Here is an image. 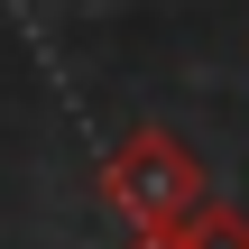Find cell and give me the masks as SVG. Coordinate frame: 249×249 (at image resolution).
<instances>
[{"label":"cell","mask_w":249,"mask_h":249,"mask_svg":"<svg viewBox=\"0 0 249 249\" xmlns=\"http://www.w3.org/2000/svg\"><path fill=\"white\" fill-rule=\"evenodd\" d=\"M102 203L129 222V240L139 231H176V222H194L203 203H213V185H203V157L176 139V129H129L111 157H102Z\"/></svg>","instance_id":"cell-1"}]
</instances>
